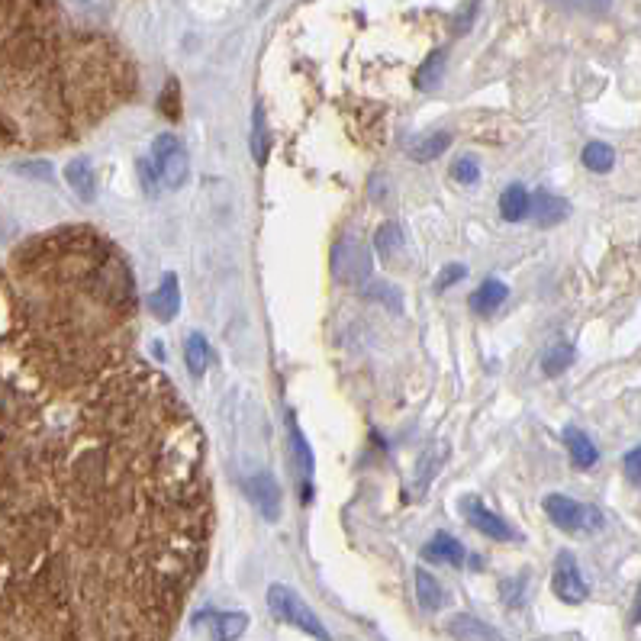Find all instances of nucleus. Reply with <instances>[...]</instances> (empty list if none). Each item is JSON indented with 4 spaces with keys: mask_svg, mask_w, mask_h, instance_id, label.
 I'll return each instance as SVG.
<instances>
[{
    "mask_svg": "<svg viewBox=\"0 0 641 641\" xmlns=\"http://www.w3.org/2000/svg\"><path fill=\"white\" fill-rule=\"evenodd\" d=\"M268 609L281 622H287V625H294V629L313 635L316 641H332V635L326 632V625L319 622V616L313 613L307 603L300 600L294 590H287L284 584H271L268 587Z\"/></svg>",
    "mask_w": 641,
    "mask_h": 641,
    "instance_id": "obj_1",
    "label": "nucleus"
},
{
    "mask_svg": "<svg viewBox=\"0 0 641 641\" xmlns=\"http://www.w3.org/2000/svg\"><path fill=\"white\" fill-rule=\"evenodd\" d=\"M152 168L158 174V181L171 191H178L187 181V171H191V162H187L184 142L174 133H162L152 142Z\"/></svg>",
    "mask_w": 641,
    "mask_h": 641,
    "instance_id": "obj_2",
    "label": "nucleus"
},
{
    "mask_svg": "<svg viewBox=\"0 0 641 641\" xmlns=\"http://www.w3.org/2000/svg\"><path fill=\"white\" fill-rule=\"evenodd\" d=\"M545 513L564 532H593L603 526V513L596 506H584L564 493H551L545 497Z\"/></svg>",
    "mask_w": 641,
    "mask_h": 641,
    "instance_id": "obj_3",
    "label": "nucleus"
},
{
    "mask_svg": "<svg viewBox=\"0 0 641 641\" xmlns=\"http://www.w3.org/2000/svg\"><path fill=\"white\" fill-rule=\"evenodd\" d=\"M374 261L358 239H342L332 252V274L342 284H364L371 278Z\"/></svg>",
    "mask_w": 641,
    "mask_h": 641,
    "instance_id": "obj_4",
    "label": "nucleus"
},
{
    "mask_svg": "<svg viewBox=\"0 0 641 641\" xmlns=\"http://www.w3.org/2000/svg\"><path fill=\"white\" fill-rule=\"evenodd\" d=\"M551 590H555V596L561 603L567 606H577V603H584L587 600V580L580 577V567H577V558L571 555V551H561V555L555 558V574H551Z\"/></svg>",
    "mask_w": 641,
    "mask_h": 641,
    "instance_id": "obj_5",
    "label": "nucleus"
},
{
    "mask_svg": "<svg viewBox=\"0 0 641 641\" xmlns=\"http://www.w3.org/2000/svg\"><path fill=\"white\" fill-rule=\"evenodd\" d=\"M461 513H464V519H468L471 529L493 538V542H516V538H519V532L509 526L506 519H500L497 513H490V509L480 503L477 497H464L461 500Z\"/></svg>",
    "mask_w": 641,
    "mask_h": 641,
    "instance_id": "obj_6",
    "label": "nucleus"
},
{
    "mask_svg": "<svg viewBox=\"0 0 641 641\" xmlns=\"http://www.w3.org/2000/svg\"><path fill=\"white\" fill-rule=\"evenodd\" d=\"M245 490H249V497L255 503V509L268 522H278L281 513H284V503H281V487L278 480H274L271 471H255L249 480H245Z\"/></svg>",
    "mask_w": 641,
    "mask_h": 641,
    "instance_id": "obj_7",
    "label": "nucleus"
},
{
    "mask_svg": "<svg viewBox=\"0 0 641 641\" xmlns=\"http://www.w3.org/2000/svg\"><path fill=\"white\" fill-rule=\"evenodd\" d=\"M149 313L158 323H171L174 316L181 313V287H178V274H165L158 290L149 294Z\"/></svg>",
    "mask_w": 641,
    "mask_h": 641,
    "instance_id": "obj_8",
    "label": "nucleus"
},
{
    "mask_svg": "<svg viewBox=\"0 0 641 641\" xmlns=\"http://www.w3.org/2000/svg\"><path fill=\"white\" fill-rule=\"evenodd\" d=\"M529 213L542 229H551V226H558V223L567 220V216H571V203H567L564 197H558V194L538 191V194L529 197Z\"/></svg>",
    "mask_w": 641,
    "mask_h": 641,
    "instance_id": "obj_9",
    "label": "nucleus"
},
{
    "mask_svg": "<svg viewBox=\"0 0 641 641\" xmlns=\"http://www.w3.org/2000/svg\"><path fill=\"white\" fill-rule=\"evenodd\" d=\"M287 432H290V448H294V458H297V468L303 474V500L313 497V471H316V458H313V448L307 442V435L300 432L294 413L287 416Z\"/></svg>",
    "mask_w": 641,
    "mask_h": 641,
    "instance_id": "obj_10",
    "label": "nucleus"
},
{
    "mask_svg": "<svg viewBox=\"0 0 641 641\" xmlns=\"http://www.w3.org/2000/svg\"><path fill=\"white\" fill-rule=\"evenodd\" d=\"M65 181L71 191L78 194L81 203H94L97 197V174H94V165L87 162V158H71L65 165Z\"/></svg>",
    "mask_w": 641,
    "mask_h": 641,
    "instance_id": "obj_11",
    "label": "nucleus"
},
{
    "mask_svg": "<svg viewBox=\"0 0 641 641\" xmlns=\"http://www.w3.org/2000/svg\"><path fill=\"white\" fill-rule=\"evenodd\" d=\"M422 558H429V561H435V564H451V567H458V564L468 561V551H464V545L458 542L455 535L439 532L426 548H422Z\"/></svg>",
    "mask_w": 641,
    "mask_h": 641,
    "instance_id": "obj_12",
    "label": "nucleus"
},
{
    "mask_svg": "<svg viewBox=\"0 0 641 641\" xmlns=\"http://www.w3.org/2000/svg\"><path fill=\"white\" fill-rule=\"evenodd\" d=\"M564 445H567V451H571V461L577 464L580 471H587V468H593L596 461H600V451H596V445L590 442V435L580 432L577 426L564 429Z\"/></svg>",
    "mask_w": 641,
    "mask_h": 641,
    "instance_id": "obj_13",
    "label": "nucleus"
},
{
    "mask_svg": "<svg viewBox=\"0 0 641 641\" xmlns=\"http://www.w3.org/2000/svg\"><path fill=\"white\" fill-rule=\"evenodd\" d=\"M448 629H451V635H458L461 641H503L497 629H490L487 622H480L474 616H451Z\"/></svg>",
    "mask_w": 641,
    "mask_h": 641,
    "instance_id": "obj_14",
    "label": "nucleus"
},
{
    "mask_svg": "<svg viewBox=\"0 0 641 641\" xmlns=\"http://www.w3.org/2000/svg\"><path fill=\"white\" fill-rule=\"evenodd\" d=\"M374 249H377V258L384 261V265H397V255L403 249V232L397 223H384L381 229L374 232Z\"/></svg>",
    "mask_w": 641,
    "mask_h": 641,
    "instance_id": "obj_15",
    "label": "nucleus"
},
{
    "mask_svg": "<svg viewBox=\"0 0 641 641\" xmlns=\"http://www.w3.org/2000/svg\"><path fill=\"white\" fill-rule=\"evenodd\" d=\"M207 619H210L213 641H236V638H242L245 629H249V616L245 613H216Z\"/></svg>",
    "mask_w": 641,
    "mask_h": 641,
    "instance_id": "obj_16",
    "label": "nucleus"
},
{
    "mask_svg": "<svg viewBox=\"0 0 641 641\" xmlns=\"http://www.w3.org/2000/svg\"><path fill=\"white\" fill-rule=\"evenodd\" d=\"M249 149H252V158L258 165L268 162L271 155V133H268V120H265V110L255 107L252 110V133H249Z\"/></svg>",
    "mask_w": 641,
    "mask_h": 641,
    "instance_id": "obj_17",
    "label": "nucleus"
},
{
    "mask_svg": "<svg viewBox=\"0 0 641 641\" xmlns=\"http://www.w3.org/2000/svg\"><path fill=\"white\" fill-rule=\"evenodd\" d=\"M500 213H503V220L509 223H519V220H526L529 216V191L522 184H509L503 197H500Z\"/></svg>",
    "mask_w": 641,
    "mask_h": 641,
    "instance_id": "obj_18",
    "label": "nucleus"
},
{
    "mask_svg": "<svg viewBox=\"0 0 641 641\" xmlns=\"http://www.w3.org/2000/svg\"><path fill=\"white\" fill-rule=\"evenodd\" d=\"M184 364H187V371H191V377H203V374H207L210 345H207V339H203L200 332L187 335V342H184Z\"/></svg>",
    "mask_w": 641,
    "mask_h": 641,
    "instance_id": "obj_19",
    "label": "nucleus"
},
{
    "mask_svg": "<svg viewBox=\"0 0 641 641\" xmlns=\"http://www.w3.org/2000/svg\"><path fill=\"white\" fill-rule=\"evenodd\" d=\"M506 284L503 281H497V278H490V281H484L480 284V290H474L471 294V310H477V313H493L500 307V303L506 300Z\"/></svg>",
    "mask_w": 641,
    "mask_h": 641,
    "instance_id": "obj_20",
    "label": "nucleus"
},
{
    "mask_svg": "<svg viewBox=\"0 0 641 641\" xmlns=\"http://www.w3.org/2000/svg\"><path fill=\"white\" fill-rule=\"evenodd\" d=\"M416 596L426 613H435V609H442V603H445V590L439 587V580H435L429 571H422V567L416 571Z\"/></svg>",
    "mask_w": 641,
    "mask_h": 641,
    "instance_id": "obj_21",
    "label": "nucleus"
},
{
    "mask_svg": "<svg viewBox=\"0 0 641 641\" xmlns=\"http://www.w3.org/2000/svg\"><path fill=\"white\" fill-rule=\"evenodd\" d=\"M445 75V49H435L426 62H422L419 75H416V87L419 91H435Z\"/></svg>",
    "mask_w": 641,
    "mask_h": 641,
    "instance_id": "obj_22",
    "label": "nucleus"
},
{
    "mask_svg": "<svg viewBox=\"0 0 641 641\" xmlns=\"http://www.w3.org/2000/svg\"><path fill=\"white\" fill-rule=\"evenodd\" d=\"M574 364V348L567 345V342H558V345H551L548 352H545V358H542V371L548 374V377H558V374H564L567 368Z\"/></svg>",
    "mask_w": 641,
    "mask_h": 641,
    "instance_id": "obj_23",
    "label": "nucleus"
},
{
    "mask_svg": "<svg viewBox=\"0 0 641 641\" xmlns=\"http://www.w3.org/2000/svg\"><path fill=\"white\" fill-rule=\"evenodd\" d=\"M584 165L596 174H606V171H613L616 165V152H613V145H606V142H590L587 149H584Z\"/></svg>",
    "mask_w": 641,
    "mask_h": 641,
    "instance_id": "obj_24",
    "label": "nucleus"
},
{
    "mask_svg": "<svg viewBox=\"0 0 641 641\" xmlns=\"http://www.w3.org/2000/svg\"><path fill=\"white\" fill-rule=\"evenodd\" d=\"M448 145H451L448 133H432V136H426L422 142L413 145V158H416V162H432V158H439Z\"/></svg>",
    "mask_w": 641,
    "mask_h": 641,
    "instance_id": "obj_25",
    "label": "nucleus"
},
{
    "mask_svg": "<svg viewBox=\"0 0 641 641\" xmlns=\"http://www.w3.org/2000/svg\"><path fill=\"white\" fill-rule=\"evenodd\" d=\"M368 297L377 300V303H384V307H387L390 313H403V297L397 294V287H393V284H384V281L371 284Z\"/></svg>",
    "mask_w": 641,
    "mask_h": 641,
    "instance_id": "obj_26",
    "label": "nucleus"
},
{
    "mask_svg": "<svg viewBox=\"0 0 641 641\" xmlns=\"http://www.w3.org/2000/svg\"><path fill=\"white\" fill-rule=\"evenodd\" d=\"M71 7H75L81 17L87 20H100V17H107L110 7H113V0H68Z\"/></svg>",
    "mask_w": 641,
    "mask_h": 641,
    "instance_id": "obj_27",
    "label": "nucleus"
},
{
    "mask_svg": "<svg viewBox=\"0 0 641 641\" xmlns=\"http://www.w3.org/2000/svg\"><path fill=\"white\" fill-rule=\"evenodd\" d=\"M564 10H577V13H606L613 0H551Z\"/></svg>",
    "mask_w": 641,
    "mask_h": 641,
    "instance_id": "obj_28",
    "label": "nucleus"
},
{
    "mask_svg": "<svg viewBox=\"0 0 641 641\" xmlns=\"http://www.w3.org/2000/svg\"><path fill=\"white\" fill-rule=\"evenodd\" d=\"M451 178L461 181V184H474L480 178V165L474 162L471 155H464V158H458V162H455V168H451Z\"/></svg>",
    "mask_w": 641,
    "mask_h": 641,
    "instance_id": "obj_29",
    "label": "nucleus"
},
{
    "mask_svg": "<svg viewBox=\"0 0 641 641\" xmlns=\"http://www.w3.org/2000/svg\"><path fill=\"white\" fill-rule=\"evenodd\" d=\"M139 181H142V191L149 197H158V174L152 168V158H139Z\"/></svg>",
    "mask_w": 641,
    "mask_h": 641,
    "instance_id": "obj_30",
    "label": "nucleus"
},
{
    "mask_svg": "<svg viewBox=\"0 0 641 641\" xmlns=\"http://www.w3.org/2000/svg\"><path fill=\"white\" fill-rule=\"evenodd\" d=\"M464 278H468V268H464V265H448V268L439 274V281H435V290L442 294V290H448L451 284H458V281H464Z\"/></svg>",
    "mask_w": 641,
    "mask_h": 641,
    "instance_id": "obj_31",
    "label": "nucleus"
},
{
    "mask_svg": "<svg viewBox=\"0 0 641 641\" xmlns=\"http://www.w3.org/2000/svg\"><path fill=\"white\" fill-rule=\"evenodd\" d=\"M17 174H26V178H39V181H49L52 178V165L49 162H23L17 165Z\"/></svg>",
    "mask_w": 641,
    "mask_h": 641,
    "instance_id": "obj_32",
    "label": "nucleus"
},
{
    "mask_svg": "<svg viewBox=\"0 0 641 641\" xmlns=\"http://www.w3.org/2000/svg\"><path fill=\"white\" fill-rule=\"evenodd\" d=\"M625 477L632 480V484H638L641 487V445L638 448H632L629 455H625Z\"/></svg>",
    "mask_w": 641,
    "mask_h": 641,
    "instance_id": "obj_33",
    "label": "nucleus"
},
{
    "mask_svg": "<svg viewBox=\"0 0 641 641\" xmlns=\"http://www.w3.org/2000/svg\"><path fill=\"white\" fill-rule=\"evenodd\" d=\"M522 587H526V580H506V584H503V600L509 606H519L522 603Z\"/></svg>",
    "mask_w": 641,
    "mask_h": 641,
    "instance_id": "obj_34",
    "label": "nucleus"
},
{
    "mask_svg": "<svg viewBox=\"0 0 641 641\" xmlns=\"http://www.w3.org/2000/svg\"><path fill=\"white\" fill-rule=\"evenodd\" d=\"M10 236H13V223L7 220V216H4V213H0V245H4V242H7Z\"/></svg>",
    "mask_w": 641,
    "mask_h": 641,
    "instance_id": "obj_35",
    "label": "nucleus"
},
{
    "mask_svg": "<svg viewBox=\"0 0 641 641\" xmlns=\"http://www.w3.org/2000/svg\"><path fill=\"white\" fill-rule=\"evenodd\" d=\"M632 622H635V625L641 622V587H638V596H635V613H632Z\"/></svg>",
    "mask_w": 641,
    "mask_h": 641,
    "instance_id": "obj_36",
    "label": "nucleus"
}]
</instances>
